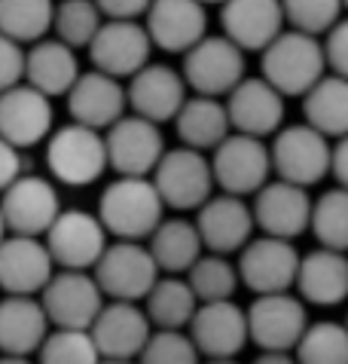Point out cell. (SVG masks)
<instances>
[{
	"label": "cell",
	"mask_w": 348,
	"mask_h": 364,
	"mask_svg": "<svg viewBox=\"0 0 348 364\" xmlns=\"http://www.w3.org/2000/svg\"><path fill=\"white\" fill-rule=\"evenodd\" d=\"M165 215V202H162L153 178H131L119 175L110 184L98 202V220L104 224L107 236L144 242L153 236Z\"/></svg>",
	"instance_id": "cell-1"
},
{
	"label": "cell",
	"mask_w": 348,
	"mask_h": 364,
	"mask_svg": "<svg viewBox=\"0 0 348 364\" xmlns=\"http://www.w3.org/2000/svg\"><path fill=\"white\" fill-rule=\"evenodd\" d=\"M260 68L284 98H303L327 74V55L315 34L290 28L263 49Z\"/></svg>",
	"instance_id": "cell-2"
},
{
	"label": "cell",
	"mask_w": 348,
	"mask_h": 364,
	"mask_svg": "<svg viewBox=\"0 0 348 364\" xmlns=\"http://www.w3.org/2000/svg\"><path fill=\"white\" fill-rule=\"evenodd\" d=\"M46 166L67 187H89L104 175L107 144L98 129L83 123H67L46 138Z\"/></svg>",
	"instance_id": "cell-3"
},
{
	"label": "cell",
	"mask_w": 348,
	"mask_h": 364,
	"mask_svg": "<svg viewBox=\"0 0 348 364\" xmlns=\"http://www.w3.org/2000/svg\"><path fill=\"white\" fill-rule=\"evenodd\" d=\"M153 184H156L159 196L168 208L199 211L211 199V190H214L211 159L202 150H192V147L165 150L159 166L153 168Z\"/></svg>",
	"instance_id": "cell-4"
},
{
	"label": "cell",
	"mask_w": 348,
	"mask_h": 364,
	"mask_svg": "<svg viewBox=\"0 0 348 364\" xmlns=\"http://www.w3.org/2000/svg\"><path fill=\"white\" fill-rule=\"evenodd\" d=\"M269 154H272V171L281 181L312 187L324 181L327 171H330L333 147H330V138L321 135L315 126L300 123V126L278 129Z\"/></svg>",
	"instance_id": "cell-5"
},
{
	"label": "cell",
	"mask_w": 348,
	"mask_h": 364,
	"mask_svg": "<svg viewBox=\"0 0 348 364\" xmlns=\"http://www.w3.org/2000/svg\"><path fill=\"white\" fill-rule=\"evenodd\" d=\"M211 168H214V184H217L223 193L244 199L269 184L272 154H269V147L263 144V138L232 132L227 141H220V144L214 147Z\"/></svg>",
	"instance_id": "cell-6"
},
{
	"label": "cell",
	"mask_w": 348,
	"mask_h": 364,
	"mask_svg": "<svg viewBox=\"0 0 348 364\" xmlns=\"http://www.w3.org/2000/svg\"><path fill=\"white\" fill-rule=\"evenodd\" d=\"M159 267L153 260L150 248L141 242L116 239L104 248V255L95 264V282L110 300L138 303L150 294V288L159 282Z\"/></svg>",
	"instance_id": "cell-7"
},
{
	"label": "cell",
	"mask_w": 348,
	"mask_h": 364,
	"mask_svg": "<svg viewBox=\"0 0 348 364\" xmlns=\"http://www.w3.org/2000/svg\"><path fill=\"white\" fill-rule=\"evenodd\" d=\"M40 303L49 316V325L89 331L104 309V291L95 276H89V269H61L40 291Z\"/></svg>",
	"instance_id": "cell-8"
},
{
	"label": "cell",
	"mask_w": 348,
	"mask_h": 364,
	"mask_svg": "<svg viewBox=\"0 0 348 364\" xmlns=\"http://www.w3.org/2000/svg\"><path fill=\"white\" fill-rule=\"evenodd\" d=\"M183 80L196 95H229L244 80V49L229 37H202L190 53H183Z\"/></svg>",
	"instance_id": "cell-9"
},
{
	"label": "cell",
	"mask_w": 348,
	"mask_h": 364,
	"mask_svg": "<svg viewBox=\"0 0 348 364\" xmlns=\"http://www.w3.org/2000/svg\"><path fill=\"white\" fill-rule=\"evenodd\" d=\"M309 328L305 300L293 297L290 291L281 294H257L248 309L251 340L263 352H293Z\"/></svg>",
	"instance_id": "cell-10"
},
{
	"label": "cell",
	"mask_w": 348,
	"mask_h": 364,
	"mask_svg": "<svg viewBox=\"0 0 348 364\" xmlns=\"http://www.w3.org/2000/svg\"><path fill=\"white\" fill-rule=\"evenodd\" d=\"M239 255V279L254 294H281L296 285L303 257L290 239L260 236L251 239Z\"/></svg>",
	"instance_id": "cell-11"
},
{
	"label": "cell",
	"mask_w": 348,
	"mask_h": 364,
	"mask_svg": "<svg viewBox=\"0 0 348 364\" xmlns=\"http://www.w3.org/2000/svg\"><path fill=\"white\" fill-rule=\"evenodd\" d=\"M153 40L138 18H107L89 43L92 65L116 80H131L144 65H150Z\"/></svg>",
	"instance_id": "cell-12"
},
{
	"label": "cell",
	"mask_w": 348,
	"mask_h": 364,
	"mask_svg": "<svg viewBox=\"0 0 348 364\" xmlns=\"http://www.w3.org/2000/svg\"><path fill=\"white\" fill-rule=\"evenodd\" d=\"M46 248L58 269H95L107 248V230L98 215L67 208L46 232Z\"/></svg>",
	"instance_id": "cell-13"
},
{
	"label": "cell",
	"mask_w": 348,
	"mask_h": 364,
	"mask_svg": "<svg viewBox=\"0 0 348 364\" xmlns=\"http://www.w3.org/2000/svg\"><path fill=\"white\" fill-rule=\"evenodd\" d=\"M6 230L16 236H46L49 227L61 215V202L55 187L40 175H18L4 193H0Z\"/></svg>",
	"instance_id": "cell-14"
},
{
	"label": "cell",
	"mask_w": 348,
	"mask_h": 364,
	"mask_svg": "<svg viewBox=\"0 0 348 364\" xmlns=\"http://www.w3.org/2000/svg\"><path fill=\"white\" fill-rule=\"evenodd\" d=\"M104 144H107L110 168L116 175H131V178H147L159 166L162 154H165L159 123H150V119L138 114L119 117L104 132Z\"/></svg>",
	"instance_id": "cell-15"
},
{
	"label": "cell",
	"mask_w": 348,
	"mask_h": 364,
	"mask_svg": "<svg viewBox=\"0 0 348 364\" xmlns=\"http://www.w3.org/2000/svg\"><path fill=\"white\" fill-rule=\"evenodd\" d=\"M190 337L205 358H235L248 346V309L232 300L199 303L190 321Z\"/></svg>",
	"instance_id": "cell-16"
},
{
	"label": "cell",
	"mask_w": 348,
	"mask_h": 364,
	"mask_svg": "<svg viewBox=\"0 0 348 364\" xmlns=\"http://www.w3.org/2000/svg\"><path fill=\"white\" fill-rule=\"evenodd\" d=\"M315 202L305 193V187L290 181H269L263 190L254 193V220L263 230V236L296 239L312 227Z\"/></svg>",
	"instance_id": "cell-17"
},
{
	"label": "cell",
	"mask_w": 348,
	"mask_h": 364,
	"mask_svg": "<svg viewBox=\"0 0 348 364\" xmlns=\"http://www.w3.org/2000/svg\"><path fill=\"white\" fill-rule=\"evenodd\" d=\"M53 135V101L31 83L0 92V138L13 147H34Z\"/></svg>",
	"instance_id": "cell-18"
},
{
	"label": "cell",
	"mask_w": 348,
	"mask_h": 364,
	"mask_svg": "<svg viewBox=\"0 0 348 364\" xmlns=\"http://www.w3.org/2000/svg\"><path fill=\"white\" fill-rule=\"evenodd\" d=\"M55 276V260L40 236H9L0 242V291L6 294H40Z\"/></svg>",
	"instance_id": "cell-19"
},
{
	"label": "cell",
	"mask_w": 348,
	"mask_h": 364,
	"mask_svg": "<svg viewBox=\"0 0 348 364\" xmlns=\"http://www.w3.org/2000/svg\"><path fill=\"white\" fill-rule=\"evenodd\" d=\"M89 331H92V337H95L101 358L138 361V355L144 352L150 333H153V325L138 303L110 300V303H104V309L98 312L95 325Z\"/></svg>",
	"instance_id": "cell-20"
},
{
	"label": "cell",
	"mask_w": 348,
	"mask_h": 364,
	"mask_svg": "<svg viewBox=\"0 0 348 364\" xmlns=\"http://www.w3.org/2000/svg\"><path fill=\"white\" fill-rule=\"evenodd\" d=\"M196 227L202 245L211 255H235L251 242L257 220H254V208L241 196L223 193V196H211L199 208Z\"/></svg>",
	"instance_id": "cell-21"
},
{
	"label": "cell",
	"mask_w": 348,
	"mask_h": 364,
	"mask_svg": "<svg viewBox=\"0 0 348 364\" xmlns=\"http://www.w3.org/2000/svg\"><path fill=\"white\" fill-rule=\"evenodd\" d=\"M144 28L153 46L165 53H190L202 37H208V13L202 0H153Z\"/></svg>",
	"instance_id": "cell-22"
},
{
	"label": "cell",
	"mask_w": 348,
	"mask_h": 364,
	"mask_svg": "<svg viewBox=\"0 0 348 364\" xmlns=\"http://www.w3.org/2000/svg\"><path fill=\"white\" fill-rule=\"evenodd\" d=\"M227 110L235 132L266 138L284 123V95L266 77H244L227 95Z\"/></svg>",
	"instance_id": "cell-23"
},
{
	"label": "cell",
	"mask_w": 348,
	"mask_h": 364,
	"mask_svg": "<svg viewBox=\"0 0 348 364\" xmlns=\"http://www.w3.org/2000/svg\"><path fill=\"white\" fill-rule=\"evenodd\" d=\"M220 6L223 37L244 53H263L288 25L281 0H227Z\"/></svg>",
	"instance_id": "cell-24"
},
{
	"label": "cell",
	"mask_w": 348,
	"mask_h": 364,
	"mask_svg": "<svg viewBox=\"0 0 348 364\" xmlns=\"http://www.w3.org/2000/svg\"><path fill=\"white\" fill-rule=\"evenodd\" d=\"M129 107L150 123H168L187 105V80L168 65H144L126 86Z\"/></svg>",
	"instance_id": "cell-25"
},
{
	"label": "cell",
	"mask_w": 348,
	"mask_h": 364,
	"mask_svg": "<svg viewBox=\"0 0 348 364\" xmlns=\"http://www.w3.org/2000/svg\"><path fill=\"white\" fill-rule=\"evenodd\" d=\"M129 105L122 80L104 74V70H89L80 74L77 83L67 92V114L74 123H83L89 129H110L122 117Z\"/></svg>",
	"instance_id": "cell-26"
},
{
	"label": "cell",
	"mask_w": 348,
	"mask_h": 364,
	"mask_svg": "<svg viewBox=\"0 0 348 364\" xmlns=\"http://www.w3.org/2000/svg\"><path fill=\"white\" fill-rule=\"evenodd\" d=\"M49 333L43 303L31 294H6L0 300V352L4 355H34Z\"/></svg>",
	"instance_id": "cell-27"
},
{
	"label": "cell",
	"mask_w": 348,
	"mask_h": 364,
	"mask_svg": "<svg viewBox=\"0 0 348 364\" xmlns=\"http://www.w3.org/2000/svg\"><path fill=\"white\" fill-rule=\"evenodd\" d=\"M296 291L315 306H339L348 297V255L333 248H318L300 260Z\"/></svg>",
	"instance_id": "cell-28"
},
{
	"label": "cell",
	"mask_w": 348,
	"mask_h": 364,
	"mask_svg": "<svg viewBox=\"0 0 348 364\" xmlns=\"http://www.w3.org/2000/svg\"><path fill=\"white\" fill-rule=\"evenodd\" d=\"M80 77L74 49L61 40H37L25 53V83L40 89L49 98L67 95Z\"/></svg>",
	"instance_id": "cell-29"
},
{
	"label": "cell",
	"mask_w": 348,
	"mask_h": 364,
	"mask_svg": "<svg viewBox=\"0 0 348 364\" xmlns=\"http://www.w3.org/2000/svg\"><path fill=\"white\" fill-rule=\"evenodd\" d=\"M174 126H178V138L183 141V147L202 150V154L214 150L220 141H227L232 135L227 105L220 98H208V95L187 98V105L174 117Z\"/></svg>",
	"instance_id": "cell-30"
},
{
	"label": "cell",
	"mask_w": 348,
	"mask_h": 364,
	"mask_svg": "<svg viewBox=\"0 0 348 364\" xmlns=\"http://www.w3.org/2000/svg\"><path fill=\"white\" fill-rule=\"evenodd\" d=\"M150 255L156 260V267L168 276H180L190 272V267L202 257V236L196 220H183V218H168L153 230L150 236Z\"/></svg>",
	"instance_id": "cell-31"
},
{
	"label": "cell",
	"mask_w": 348,
	"mask_h": 364,
	"mask_svg": "<svg viewBox=\"0 0 348 364\" xmlns=\"http://www.w3.org/2000/svg\"><path fill=\"white\" fill-rule=\"evenodd\" d=\"M305 123L327 138L348 135V80L339 74H324L303 95Z\"/></svg>",
	"instance_id": "cell-32"
},
{
	"label": "cell",
	"mask_w": 348,
	"mask_h": 364,
	"mask_svg": "<svg viewBox=\"0 0 348 364\" xmlns=\"http://www.w3.org/2000/svg\"><path fill=\"white\" fill-rule=\"evenodd\" d=\"M199 309V297L190 288L187 279L165 276L150 288V294L144 297V312L150 318V325L156 331H183L190 328L192 316Z\"/></svg>",
	"instance_id": "cell-33"
},
{
	"label": "cell",
	"mask_w": 348,
	"mask_h": 364,
	"mask_svg": "<svg viewBox=\"0 0 348 364\" xmlns=\"http://www.w3.org/2000/svg\"><path fill=\"white\" fill-rule=\"evenodd\" d=\"M55 0H0V34L16 43H37L53 28Z\"/></svg>",
	"instance_id": "cell-34"
},
{
	"label": "cell",
	"mask_w": 348,
	"mask_h": 364,
	"mask_svg": "<svg viewBox=\"0 0 348 364\" xmlns=\"http://www.w3.org/2000/svg\"><path fill=\"white\" fill-rule=\"evenodd\" d=\"M187 282L196 291L199 303H214V300H232L241 279H239V267H232L227 255H202L190 267Z\"/></svg>",
	"instance_id": "cell-35"
},
{
	"label": "cell",
	"mask_w": 348,
	"mask_h": 364,
	"mask_svg": "<svg viewBox=\"0 0 348 364\" xmlns=\"http://www.w3.org/2000/svg\"><path fill=\"white\" fill-rule=\"evenodd\" d=\"M312 232L321 248L345 251L348 255V187H336L315 202L312 208Z\"/></svg>",
	"instance_id": "cell-36"
},
{
	"label": "cell",
	"mask_w": 348,
	"mask_h": 364,
	"mask_svg": "<svg viewBox=\"0 0 348 364\" xmlns=\"http://www.w3.org/2000/svg\"><path fill=\"white\" fill-rule=\"evenodd\" d=\"M293 355L300 364H348V328L339 321L309 325Z\"/></svg>",
	"instance_id": "cell-37"
},
{
	"label": "cell",
	"mask_w": 348,
	"mask_h": 364,
	"mask_svg": "<svg viewBox=\"0 0 348 364\" xmlns=\"http://www.w3.org/2000/svg\"><path fill=\"white\" fill-rule=\"evenodd\" d=\"M101 16L104 13L98 9L95 0H61V4H55L53 28L61 43H67L70 49H80L95 40L98 28L104 25Z\"/></svg>",
	"instance_id": "cell-38"
},
{
	"label": "cell",
	"mask_w": 348,
	"mask_h": 364,
	"mask_svg": "<svg viewBox=\"0 0 348 364\" xmlns=\"http://www.w3.org/2000/svg\"><path fill=\"white\" fill-rule=\"evenodd\" d=\"M37 355L40 364H101V352L92 331L55 328L53 333H46Z\"/></svg>",
	"instance_id": "cell-39"
},
{
	"label": "cell",
	"mask_w": 348,
	"mask_h": 364,
	"mask_svg": "<svg viewBox=\"0 0 348 364\" xmlns=\"http://www.w3.org/2000/svg\"><path fill=\"white\" fill-rule=\"evenodd\" d=\"M281 6L290 28L318 37L339 22V13L345 4L342 0H281Z\"/></svg>",
	"instance_id": "cell-40"
},
{
	"label": "cell",
	"mask_w": 348,
	"mask_h": 364,
	"mask_svg": "<svg viewBox=\"0 0 348 364\" xmlns=\"http://www.w3.org/2000/svg\"><path fill=\"white\" fill-rule=\"evenodd\" d=\"M202 352L196 349L190 333L183 331H153L138 364H202Z\"/></svg>",
	"instance_id": "cell-41"
},
{
	"label": "cell",
	"mask_w": 348,
	"mask_h": 364,
	"mask_svg": "<svg viewBox=\"0 0 348 364\" xmlns=\"http://www.w3.org/2000/svg\"><path fill=\"white\" fill-rule=\"evenodd\" d=\"M25 80V49L13 37L0 34V92Z\"/></svg>",
	"instance_id": "cell-42"
},
{
	"label": "cell",
	"mask_w": 348,
	"mask_h": 364,
	"mask_svg": "<svg viewBox=\"0 0 348 364\" xmlns=\"http://www.w3.org/2000/svg\"><path fill=\"white\" fill-rule=\"evenodd\" d=\"M324 55H327V68L348 80V18H339V22L327 31Z\"/></svg>",
	"instance_id": "cell-43"
},
{
	"label": "cell",
	"mask_w": 348,
	"mask_h": 364,
	"mask_svg": "<svg viewBox=\"0 0 348 364\" xmlns=\"http://www.w3.org/2000/svg\"><path fill=\"white\" fill-rule=\"evenodd\" d=\"M95 4L107 18H138L147 16L153 0H95Z\"/></svg>",
	"instance_id": "cell-44"
},
{
	"label": "cell",
	"mask_w": 348,
	"mask_h": 364,
	"mask_svg": "<svg viewBox=\"0 0 348 364\" xmlns=\"http://www.w3.org/2000/svg\"><path fill=\"white\" fill-rule=\"evenodd\" d=\"M18 175H22V156H18V147H13L9 141L0 138V193H4Z\"/></svg>",
	"instance_id": "cell-45"
},
{
	"label": "cell",
	"mask_w": 348,
	"mask_h": 364,
	"mask_svg": "<svg viewBox=\"0 0 348 364\" xmlns=\"http://www.w3.org/2000/svg\"><path fill=\"white\" fill-rule=\"evenodd\" d=\"M330 175L339 181V187H348V135L336 141L333 159H330Z\"/></svg>",
	"instance_id": "cell-46"
},
{
	"label": "cell",
	"mask_w": 348,
	"mask_h": 364,
	"mask_svg": "<svg viewBox=\"0 0 348 364\" xmlns=\"http://www.w3.org/2000/svg\"><path fill=\"white\" fill-rule=\"evenodd\" d=\"M254 364H300V361L290 352H263V355L254 358Z\"/></svg>",
	"instance_id": "cell-47"
},
{
	"label": "cell",
	"mask_w": 348,
	"mask_h": 364,
	"mask_svg": "<svg viewBox=\"0 0 348 364\" xmlns=\"http://www.w3.org/2000/svg\"><path fill=\"white\" fill-rule=\"evenodd\" d=\"M0 364H31V361L22 355H0Z\"/></svg>",
	"instance_id": "cell-48"
},
{
	"label": "cell",
	"mask_w": 348,
	"mask_h": 364,
	"mask_svg": "<svg viewBox=\"0 0 348 364\" xmlns=\"http://www.w3.org/2000/svg\"><path fill=\"white\" fill-rule=\"evenodd\" d=\"M9 236V230H6V220H4V211H0V242H4Z\"/></svg>",
	"instance_id": "cell-49"
},
{
	"label": "cell",
	"mask_w": 348,
	"mask_h": 364,
	"mask_svg": "<svg viewBox=\"0 0 348 364\" xmlns=\"http://www.w3.org/2000/svg\"><path fill=\"white\" fill-rule=\"evenodd\" d=\"M205 364H239V361H235V358H208Z\"/></svg>",
	"instance_id": "cell-50"
},
{
	"label": "cell",
	"mask_w": 348,
	"mask_h": 364,
	"mask_svg": "<svg viewBox=\"0 0 348 364\" xmlns=\"http://www.w3.org/2000/svg\"><path fill=\"white\" fill-rule=\"evenodd\" d=\"M101 364H138V361H122V358H101Z\"/></svg>",
	"instance_id": "cell-51"
},
{
	"label": "cell",
	"mask_w": 348,
	"mask_h": 364,
	"mask_svg": "<svg viewBox=\"0 0 348 364\" xmlns=\"http://www.w3.org/2000/svg\"><path fill=\"white\" fill-rule=\"evenodd\" d=\"M202 4H205V6H208V4H227V0H202Z\"/></svg>",
	"instance_id": "cell-52"
},
{
	"label": "cell",
	"mask_w": 348,
	"mask_h": 364,
	"mask_svg": "<svg viewBox=\"0 0 348 364\" xmlns=\"http://www.w3.org/2000/svg\"><path fill=\"white\" fill-rule=\"evenodd\" d=\"M342 4H345V6H348V0H342Z\"/></svg>",
	"instance_id": "cell-53"
},
{
	"label": "cell",
	"mask_w": 348,
	"mask_h": 364,
	"mask_svg": "<svg viewBox=\"0 0 348 364\" xmlns=\"http://www.w3.org/2000/svg\"><path fill=\"white\" fill-rule=\"evenodd\" d=\"M345 328H348V321H345Z\"/></svg>",
	"instance_id": "cell-54"
}]
</instances>
